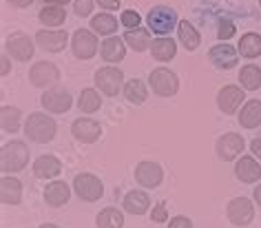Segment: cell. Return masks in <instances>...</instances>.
<instances>
[{"instance_id":"30bf717a","label":"cell","mask_w":261,"mask_h":228,"mask_svg":"<svg viewBox=\"0 0 261 228\" xmlns=\"http://www.w3.org/2000/svg\"><path fill=\"white\" fill-rule=\"evenodd\" d=\"M5 49H7V54L11 58H16V60H20V62H27V60L34 58L36 44H34V40H31L29 36L14 34V36L7 38V42H5Z\"/></svg>"},{"instance_id":"8d00e7d4","label":"cell","mask_w":261,"mask_h":228,"mask_svg":"<svg viewBox=\"0 0 261 228\" xmlns=\"http://www.w3.org/2000/svg\"><path fill=\"white\" fill-rule=\"evenodd\" d=\"M234 36V24L230 20H221L219 22V29H217V38L219 40H228V38Z\"/></svg>"},{"instance_id":"7bdbcfd3","label":"cell","mask_w":261,"mask_h":228,"mask_svg":"<svg viewBox=\"0 0 261 228\" xmlns=\"http://www.w3.org/2000/svg\"><path fill=\"white\" fill-rule=\"evenodd\" d=\"M9 5H14V7H18V9H22V7H29L34 0H7Z\"/></svg>"},{"instance_id":"c3c4849f","label":"cell","mask_w":261,"mask_h":228,"mask_svg":"<svg viewBox=\"0 0 261 228\" xmlns=\"http://www.w3.org/2000/svg\"><path fill=\"white\" fill-rule=\"evenodd\" d=\"M259 3H261V0H259Z\"/></svg>"},{"instance_id":"9a60e30c","label":"cell","mask_w":261,"mask_h":228,"mask_svg":"<svg viewBox=\"0 0 261 228\" xmlns=\"http://www.w3.org/2000/svg\"><path fill=\"white\" fill-rule=\"evenodd\" d=\"M71 133H73V138L77 142H82V144H91V142L100 140L102 126L97 124L95 120H91V118H77L73 124H71Z\"/></svg>"},{"instance_id":"ba28073f","label":"cell","mask_w":261,"mask_h":228,"mask_svg":"<svg viewBox=\"0 0 261 228\" xmlns=\"http://www.w3.org/2000/svg\"><path fill=\"white\" fill-rule=\"evenodd\" d=\"M29 80L38 89H51L60 80V71L54 62H36L29 71Z\"/></svg>"},{"instance_id":"ffe728a7","label":"cell","mask_w":261,"mask_h":228,"mask_svg":"<svg viewBox=\"0 0 261 228\" xmlns=\"http://www.w3.org/2000/svg\"><path fill=\"white\" fill-rule=\"evenodd\" d=\"M100 54L109 64L122 62L124 56H126V42H124V38H120V36H111L102 42Z\"/></svg>"},{"instance_id":"2e32d148","label":"cell","mask_w":261,"mask_h":228,"mask_svg":"<svg viewBox=\"0 0 261 228\" xmlns=\"http://www.w3.org/2000/svg\"><path fill=\"white\" fill-rule=\"evenodd\" d=\"M208 58H211V62L215 64V67H217V69H224V71L237 67V62H239L237 49H234L232 44H226V42L215 44V47L208 51Z\"/></svg>"},{"instance_id":"83f0119b","label":"cell","mask_w":261,"mask_h":228,"mask_svg":"<svg viewBox=\"0 0 261 228\" xmlns=\"http://www.w3.org/2000/svg\"><path fill=\"white\" fill-rule=\"evenodd\" d=\"M239 82H241V89H246V91L261 89V69L257 64H246V67H241Z\"/></svg>"},{"instance_id":"6da1fadb","label":"cell","mask_w":261,"mask_h":228,"mask_svg":"<svg viewBox=\"0 0 261 228\" xmlns=\"http://www.w3.org/2000/svg\"><path fill=\"white\" fill-rule=\"evenodd\" d=\"M27 162H29V148L20 140L7 142V144L3 146V151H0V168H3L5 175L22 171V168L27 166Z\"/></svg>"},{"instance_id":"ab89813d","label":"cell","mask_w":261,"mask_h":228,"mask_svg":"<svg viewBox=\"0 0 261 228\" xmlns=\"http://www.w3.org/2000/svg\"><path fill=\"white\" fill-rule=\"evenodd\" d=\"M168 228H193V221L186 217V215H177V217L171 219Z\"/></svg>"},{"instance_id":"7402d4cb","label":"cell","mask_w":261,"mask_h":228,"mask_svg":"<svg viewBox=\"0 0 261 228\" xmlns=\"http://www.w3.org/2000/svg\"><path fill=\"white\" fill-rule=\"evenodd\" d=\"M124 211L130 213V215H144L148 208H151V197H148V193L144 191H130L124 195Z\"/></svg>"},{"instance_id":"e0dca14e","label":"cell","mask_w":261,"mask_h":228,"mask_svg":"<svg viewBox=\"0 0 261 228\" xmlns=\"http://www.w3.org/2000/svg\"><path fill=\"white\" fill-rule=\"evenodd\" d=\"M244 89L237 87V84H226L224 89L219 91V95H217V107L224 111V113H234L239 107H241V102H244Z\"/></svg>"},{"instance_id":"f546056e","label":"cell","mask_w":261,"mask_h":228,"mask_svg":"<svg viewBox=\"0 0 261 228\" xmlns=\"http://www.w3.org/2000/svg\"><path fill=\"white\" fill-rule=\"evenodd\" d=\"M64 20H67V11H64V7L47 5V7L40 9V22L47 24V27H60Z\"/></svg>"},{"instance_id":"ac0fdd59","label":"cell","mask_w":261,"mask_h":228,"mask_svg":"<svg viewBox=\"0 0 261 228\" xmlns=\"http://www.w3.org/2000/svg\"><path fill=\"white\" fill-rule=\"evenodd\" d=\"M234 175L244 184H254V182L261 180V164L254 158H250V155H244L234 164Z\"/></svg>"},{"instance_id":"ee69618b","label":"cell","mask_w":261,"mask_h":228,"mask_svg":"<svg viewBox=\"0 0 261 228\" xmlns=\"http://www.w3.org/2000/svg\"><path fill=\"white\" fill-rule=\"evenodd\" d=\"M0 60H3V75H7L9 73V60H7V56H0Z\"/></svg>"},{"instance_id":"f1b7e54d","label":"cell","mask_w":261,"mask_h":228,"mask_svg":"<svg viewBox=\"0 0 261 228\" xmlns=\"http://www.w3.org/2000/svg\"><path fill=\"white\" fill-rule=\"evenodd\" d=\"M177 36H179V42L184 44V49H186V51H195V49L199 47V42H201V38H199V34H197V29H195L188 20H181V22H179Z\"/></svg>"},{"instance_id":"836d02e7","label":"cell","mask_w":261,"mask_h":228,"mask_svg":"<svg viewBox=\"0 0 261 228\" xmlns=\"http://www.w3.org/2000/svg\"><path fill=\"white\" fill-rule=\"evenodd\" d=\"M91 29L100 36H113L117 31V20L111 14H97L93 20H91Z\"/></svg>"},{"instance_id":"74e56055","label":"cell","mask_w":261,"mask_h":228,"mask_svg":"<svg viewBox=\"0 0 261 228\" xmlns=\"http://www.w3.org/2000/svg\"><path fill=\"white\" fill-rule=\"evenodd\" d=\"M151 219L155 221V224H162V221H166V219H168V213H166V201H160L158 206H153Z\"/></svg>"},{"instance_id":"60d3db41","label":"cell","mask_w":261,"mask_h":228,"mask_svg":"<svg viewBox=\"0 0 261 228\" xmlns=\"http://www.w3.org/2000/svg\"><path fill=\"white\" fill-rule=\"evenodd\" d=\"M97 3H100V7H104L107 11L120 9V0H97Z\"/></svg>"},{"instance_id":"4dcf8cb0","label":"cell","mask_w":261,"mask_h":228,"mask_svg":"<svg viewBox=\"0 0 261 228\" xmlns=\"http://www.w3.org/2000/svg\"><path fill=\"white\" fill-rule=\"evenodd\" d=\"M0 126L7 133H16L20 129V109H16V107L0 109Z\"/></svg>"},{"instance_id":"44dd1931","label":"cell","mask_w":261,"mask_h":228,"mask_svg":"<svg viewBox=\"0 0 261 228\" xmlns=\"http://www.w3.org/2000/svg\"><path fill=\"white\" fill-rule=\"evenodd\" d=\"M71 197V188L69 184H64V182L56 180L51 182V184H47V188H44V201L51 206V208H58V206H64Z\"/></svg>"},{"instance_id":"5b68a950","label":"cell","mask_w":261,"mask_h":228,"mask_svg":"<svg viewBox=\"0 0 261 228\" xmlns=\"http://www.w3.org/2000/svg\"><path fill=\"white\" fill-rule=\"evenodd\" d=\"M73 191L82 201H97L104 193V184L93 173H82V175H75Z\"/></svg>"},{"instance_id":"484cf974","label":"cell","mask_w":261,"mask_h":228,"mask_svg":"<svg viewBox=\"0 0 261 228\" xmlns=\"http://www.w3.org/2000/svg\"><path fill=\"white\" fill-rule=\"evenodd\" d=\"M124 42L128 44L133 51H146V49H151V44H153V40H151V34H148L146 29H142V27H138V29H128L126 34H124Z\"/></svg>"},{"instance_id":"5bb4252c","label":"cell","mask_w":261,"mask_h":228,"mask_svg":"<svg viewBox=\"0 0 261 228\" xmlns=\"http://www.w3.org/2000/svg\"><path fill=\"white\" fill-rule=\"evenodd\" d=\"M164 178V171L158 162H140L135 166V182L142 184L144 188H158Z\"/></svg>"},{"instance_id":"bcb514c9","label":"cell","mask_w":261,"mask_h":228,"mask_svg":"<svg viewBox=\"0 0 261 228\" xmlns=\"http://www.w3.org/2000/svg\"><path fill=\"white\" fill-rule=\"evenodd\" d=\"M47 5H58V7H62V5H67L69 0H44Z\"/></svg>"},{"instance_id":"7c38bea8","label":"cell","mask_w":261,"mask_h":228,"mask_svg":"<svg viewBox=\"0 0 261 228\" xmlns=\"http://www.w3.org/2000/svg\"><path fill=\"white\" fill-rule=\"evenodd\" d=\"M36 42H38V47L49 51V54H58V51H62L67 47L69 36L62 29H40L36 34Z\"/></svg>"},{"instance_id":"3957f363","label":"cell","mask_w":261,"mask_h":228,"mask_svg":"<svg viewBox=\"0 0 261 228\" xmlns=\"http://www.w3.org/2000/svg\"><path fill=\"white\" fill-rule=\"evenodd\" d=\"M146 22H148V29L153 34H158L160 38H166L175 27H179L177 11L173 7H166V5H158V7H153L148 11Z\"/></svg>"},{"instance_id":"7a4b0ae2","label":"cell","mask_w":261,"mask_h":228,"mask_svg":"<svg viewBox=\"0 0 261 228\" xmlns=\"http://www.w3.org/2000/svg\"><path fill=\"white\" fill-rule=\"evenodd\" d=\"M24 135L31 142L38 144H47L56 138V120L49 118L47 113H31L24 122Z\"/></svg>"},{"instance_id":"4316f807","label":"cell","mask_w":261,"mask_h":228,"mask_svg":"<svg viewBox=\"0 0 261 228\" xmlns=\"http://www.w3.org/2000/svg\"><path fill=\"white\" fill-rule=\"evenodd\" d=\"M237 51L248 60H252V58H259L261 56V36L254 34V31H248V34L241 36L239 40V47Z\"/></svg>"},{"instance_id":"603a6c76","label":"cell","mask_w":261,"mask_h":228,"mask_svg":"<svg viewBox=\"0 0 261 228\" xmlns=\"http://www.w3.org/2000/svg\"><path fill=\"white\" fill-rule=\"evenodd\" d=\"M0 199H3V204H11V206L20 204V199H22V184L16 178L5 175V178L0 180Z\"/></svg>"},{"instance_id":"b9f144b4","label":"cell","mask_w":261,"mask_h":228,"mask_svg":"<svg viewBox=\"0 0 261 228\" xmlns=\"http://www.w3.org/2000/svg\"><path fill=\"white\" fill-rule=\"evenodd\" d=\"M250 151H252L254 158H259V162H261V138H254L250 142Z\"/></svg>"},{"instance_id":"8992f818","label":"cell","mask_w":261,"mask_h":228,"mask_svg":"<svg viewBox=\"0 0 261 228\" xmlns=\"http://www.w3.org/2000/svg\"><path fill=\"white\" fill-rule=\"evenodd\" d=\"M95 87L102 91L104 95H117L124 91V73L115 67H102L95 71Z\"/></svg>"},{"instance_id":"4fadbf2b","label":"cell","mask_w":261,"mask_h":228,"mask_svg":"<svg viewBox=\"0 0 261 228\" xmlns=\"http://www.w3.org/2000/svg\"><path fill=\"white\" fill-rule=\"evenodd\" d=\"M228 219L232 221L234 226H248L254 219V206L248 197H234L230 204H228Z\"/></svg>"},{"instance_id":"9c48e42d","label":"cell","mask_w":261,"mask_h":228,"mask_svg":"<svg viewBox=\"0 0 261 228\" xmlns=\"http://www.w3.org/2000/svg\"><path fill=\"white\" fill-rule=\"evenodd\" d=\"M71 49H73L75 58H80V60H89V58H93L97 54V38L93 31L89 29H77L73 38H71Z\"/></svg>"},{"instance_id":"cb8c5ba5","label":"cell","mask_w":261,"mask_h":228,"mask_svg":"<svg viewBox=\"0 0 261 228\" xmlns=\"http://www.w3.org/2000/svg\"><path fill=\"white\" fill-rule=\"evenodd\" d=\"M239 124L244 129H257L261 124V100H248L241 107Z\"/></svg>"},{"instance_id":"7dc6e473","label":"cell","mask_w":261,"mask_h":228,"mask_svg":"<svg viewBox=\"0 0 261 228\" xmlns=\"http://www.w3.org/2000/svg\"><path fill=\"white\" fill-rule=\"evenodd\" d=\"M40 228H58V226H56V224H42Z\"/></svg>"},{"instance_id":"d590c367","label":"cell","mask_w":261,"mask_h":228,"mask_svg":"<svg viewBox=\"0 0 261 228\" xmlns=\"http://www.w3.org/2000/svg\"><path fill=\"white\" fill-rule=\"evenodd\" d=\"M140 22H142V16H140L135 9H126V11H122V16H120V24H124L126 29H138V27H140Z\"/></svg>"},{"instance_id":"d6a6232c","label":"cell","mask_w":261,"mask_h":228,"mask_svg":"<svg viewBox=\"0 0 261 228\" xmlns=\"http://www.w3.org/2000/svg\"><path fill=\"white\" fill-rule=\"evenodd\" d=\"M95 224H97V228H122L124 226V215L117 211V208L109 206V208H104V211H100Z\"/></svg>"},{"instance_id":"f6af8a7d","label":"cell","mask_w":261,"mask_h":228,"mask_svg":"<svg viewBox=\"0 0 261 228\" xmlns=\"http://www.w3.org/2000/svg\"><path fill=\"white\" fill-rule=\"evenodd\" d=\"M252 195H254V201H257V204L261 206V184H259L257 188H254V193H252Z\"/></svg>"},{"instance_id":"d4e9b609","label":"cell","mask_w":261,"mask_h":228,"mask_svg":"<svg viewBox=\"0 0 261 228\" xmlns=\"http://www.w3.org/2000/svg\"><path fill=\"white\" fill-rule=\"evenodd\" d=\"M151 54H153L155 60L168 62L175 58V54H177V44H175L173 38H155L153 44H151Z\"/></svg>"},{"instance_id":"52a82bcc","label":"cell","mask_w":261,"mask_h":228,"mask_svg":"<svg viewBox=\"0 0 261 228\" xmlns=\"http://www.w3.org/2000/svg\"><path fill=\"white\" fill-rule=\"evenodd\" d=\"M42 107L47 113H64V111L71 109V104H73V97H71V93L67 89L62 87H51L42 93L40 97Z\"/></svg>"},{"instance_id":"1f68e13d","label":"cell","mask_w":261,"mask_h":228,"mask_svg":"<svg viewBox=\"0 0 261 228\" xmlns=\"http://www.w3.org/2000/svg\"><path fill=\"white\" fill-rule=\"evenodd\" d=\"M124 97L130 102V104H142L148 97V91L144 87V82L142 80H128L126 84H124Z\"/></svg>"},{"instance_id":"e575fe53","label":"cell","mask_w":261,"mask_h":228,"mask_svg":"<svg viewBox=\"0 0 261 228\" xmlns=\"http://www.w3.org/2000/svg\"><path fill=\"white\" fill-rule=\"evenodd\" d=\"M77 107L82 113H95L102 107V97L95 89H84L80 93V100H77Z\"/></svg>"},{"instance_id":"f35d334b","label":"cell","mask_w":261,"mask_h":228,"mask_svg":"<svg viewBox=\"0 0 261 228\" xmlns=\"http://www.w3.org/2000/svg\"><path fill=\"white\" fill-rule=\"evenodd\" d=\"M73 7H75V16L84 18V16L91 14V9H93V0H75Z\"/></svg>"},{"instance_id":"277c9868","label":"cell","mask_w":261,"mask_h":228,"mask_svg":"<svg viewBox=\"0 0 261 228\" xmlns=\"http://www.w3.org/2000/svg\"><path fill=\"white\" fill-rule=\"evenodd\" d=\"M148 84H151L153 93L160 95V97H171V95L177 93V89H179L177 75H175L171 69H166V67L153 69L151 75H148Z\"/></svg>"},{"instance_id":"d6986e66","label":"cell","mask_w":261,"mask_h":228,"mask_svg":"<svg viewBox=\"0 0 261 228\" xmlns=\"http://www.w3.org/2000/svg\"><path fill=\"white\" fill-rule=\"evenodd\" d=\"M62 173V162L56 155H40L34 162V175L40 180H54Z\"/></svg>"},{"instance_id":"8fae6325","label":"cell","mask_w":261,"mask_h":228,"mask_svg":"<svg viewBox=\"0 0 261 228\" xmlns=\"http://www.w3.org/2000/svg\"><path fill=\"white\" fill-rule=\"evenodd\" d=\"M215 148H217V155L224 162H232V160H237L241 155V151L246 148V142L239 133H226L217 140Z\"/></svg>"}]
</instances>
